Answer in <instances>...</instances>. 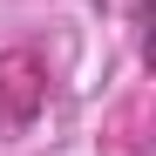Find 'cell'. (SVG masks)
I'll use <instances>...</instances> for the list:
<instances>
[]
</instances>
